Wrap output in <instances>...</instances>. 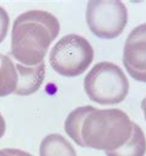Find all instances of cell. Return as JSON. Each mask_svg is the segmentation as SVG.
<instances>
[{"mask_svg": "<svg viewBox=\"0 0 146 156\" xmlns=\"http://www.w3.org/2000/svg\"><path fill=\"white\" fill-rule=\"evenodd\" d=\"M59 32V20L48 11L30 10L19 15L11 30L12 59L26 66L41 64Z\"/></svg>", "mask_w": 146, "mask_h": 156, "instance_id": "6da1fadb", "label": "cell"}, {"mask_svg": "<svg viewBox=\"0 0 146 156\" xmlns=\"http://www.w3.org/2000/svg\"><path fill=\"white\" fill-rule=\"evenodd\" d=\"M131 132L133 122L124 111L95 108L82 122L81 140L84 147L114 151L129 140Z\"/></svg>", "mask_w": 146, "mask_h": 156, "instance_id": "7a4b0ae2", "label": "cell"}, {"mask_svg": "<svg viewBox=\"0 0 146 156\" xmlns=\"http://www.w3.org/2000/svg\"><path fill=\"white\" fill-rule=\"evenodd\" d=\"M84 89L91 101L103 106H113L123 102L128 96L129 81L118 65L101 62L86 75Z\"/></svg>", "mask_w": 146, "mask_h": 156, "instance_id": "3957f363", "label": "cell"}, {"mask_svg": "<svg viewBox=\"0 0 146 156\" xmlns=\"http://www.w3.org/2000/svg\"><path fill=\"white\" fill-rule=\"evenodd\" d=\"M93 60V48L85 37L66 34L49 53V63L55 73L66 77L84 74Z\"/></svg>", "mask_w": 146, "mask_h": 156, "instance_id": "277c9868", "label": "cell"}, {"mask_svg": "<svg viewBox=\"0 0 146 156\" xmlns=\"http://www.w3.org/2000/svg\"><path fill=\"white\" fill-rule=\"evenodd\" d=\"M128 9L119 0H91L86 6V22L91 32L103 40L120 36L128 23Z\"/></svg>", "mask_w": 146, "mask_h": 156, "instance_id": "5b68a950", "label": "cell"}, {"mask_svg": "<svg viewBox=\"0 0 146 156\" xmlns=\"http://www.w3.org/2000/svg\"><path fill=\"white\" fill-rule=\"evenodd\" d=\"M123 64L134 80L146 83V23L129 33L124 43Z\"/></svg>", "mask_w": 146, "mask_h": 156, "instance_id": "8992f818", "label": "cell"}, {"mask_svg": "<svg viewBox=\"0 0 146 156\" xmlns=\"http://www.w3.org/2000/svg\"><path fill=\"white\" fill-rule=\"evenodd\" d=\"M15 66L17 70L19 83L14 94L17 96H30L34 92H37L44 81V74H46L44 62L36 66H26L15 62Z\"/></svg>", "mask_w": 146, "mask_h": 156, "instance_id": "52a82bcc", "label": "cell"}, {"mask_svg": "<svg viewBox=\"0 0 146 156\" xmlns=\"http://www.w3.org/2000/svg\"><path fill=\"white\" fill-rule=\"evenodd\" d=\"M40 156H78L72 146L60 134H48L40 146Z\"/></svg>", "mask_w": 146, "mask_h": 156, "instance_id": "ba28073f", "label": "cell"}, {"mask_svg": "<svg viewBox=\"0 0 146 156\" xmlns=\"http://www.w3.org/2000/svg\"><path fill=\"white\" fill-rule=\"evenodd\" d=\"M146 138L142 129L133 122V132L129 140L114 151H106V156H145Z\"/></svg>", "mask_w": 146, "mask_h": 156, "instance_id": "9c48e42d", "label": "cell"}, {"mask_svg": "<svg viewBox=\"0 0 146 156\" xmlns=\"http://www.w3.org/2000/svg\"><path fill=\"white\" fill-rule=\"evenodd\" d=\"M19 83L17 70L12 58L0 54V97H5L15 92Z\"/></svg>", "mask_w": 146, "mask_h": 156, "instance_id": "30bf717a", "label": "cell"}, {"mask_svg": "<svg viewBox=\"0 0 146 156\" xmlns=\"http://www.w3.org/2000/svg\"><path fill=\"white\" fill-rule=\"evenodd\" d=\"M95 108L96 107H92V106L78 107L74 111H71L69 113V115L66 117V119H65V124H64L65 133L81 147H84V144H82V140H81V126H82V122L86 118V115L90 112H92Z\"/></svg>", "mask_w": 146, "mask_h": 156, "instance_id": "8fae6325", "label": "cell"}, {"mask_svg": "<svg viewBox=\"0 0 146 156\" xmlns=\"http://www.w3.org/2000/svg\"><path fill=\"white\" fill-rule=\"evenodd\" d=\"M9 25H10L9 14L6 12L4 8L0 6V43L5 40L8 31H9Z\"/></svg>", "mask_w": 146, "mask_h": 156, "instance_id": "7c38bea8", "label": "cell"}, {"mask_svg": "<svg viewBox=\"0 0 146 156\" xmlns=\"http://www.w3.org/2000/svg\"><path fill=\"white\" fill-rule=\"evenodd\" d=\"M5 130H6V123H5V119H4L3 114L0 113V139L4 136Z\"/></svg>", "mask_w": 146, "mask_h": 156, "instance_id": "4fadbf2b", "label": "cell"}, {"mask_svg": "<svg viewBox=\"0 0 146 156\" xmlns=\"http://www.w3.org/2000/svg\"><path fill=\"white\" fill-rule=\"evenodd\" d=\"M0 156H12V155L9 151V147H8V149H2L0 150Z\"/></svg>", "mask_w": 146, "mask_h": 156, "instance_id": "5bb4252c", "label": "cell"}, {"mask_svg": "<svg viewBox=\"0 0 146 156\" xmlns=\"http://www.w3.org/2000/svg\"><path fill=\"white\" fill-rule=\"evenodd\" d=\"M141 109H142V112H144V117H145V121H146V97L142 100V102H141Z\"/></svg>", "mask_w": 146, "mask_h": 156, "instance_id": "9a60e30c", "label": "cell"}]
</instances>
